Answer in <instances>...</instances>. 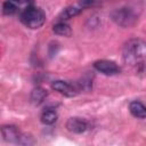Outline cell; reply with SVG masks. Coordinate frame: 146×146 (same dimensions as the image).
<instances>
[{
	"label": "cell",
	"mask_w": 146,
	"mask_h": 146,
	"mask_svg": "<svg viewBox=\"0 0 146 146\" xmlns=\"http://www.w3.org/2000/svg\"><path fill=\"white\" fill-rule=\"evenodd\" d=\"M79 6L83 9V8H89V7H92L97 3V0H79Z\"/></svg>",
	"instance_id": "cell-16"
},
{
	"label": "cell",
	"mask_w": 146,
	"mask_h": 146,
	"mask_svg": "<svg viewBox=\"0 0 146 146\" xmlns=\"http://www.w3.org/2000/svg\"><path fill=\"white\" fill-rule=\"evenodd\" d=\"M81 11H82V8H81L80 6H79V7L70 6V7L65 8V9L60 13V15L58 16V19H59V22H64V21H66V19H70V18L74 17V16L79 15Z\"/></svg>",
	"instance_id": "cell-10"
},
{
	"label": "cell",
	"mask_w": 146,
	"mask_h": 146,
	"mask_svg": "<svg viewBox=\"0 0 146 146\" xmlns=\"http://www.w3.org/2000/svg\"><path fill=\"white\" fill-rule=\"evenodd\" d=\"M19 5L15 0H6L2 3V14L3 15H14L19 10Z\"/></svg>",
	"instance_id": "cell-12"
},
{
	"label": "cell",
	"mask_w": 146,
	"mask_h": 146,
	"mask_svg": "<svg viewBox=\"0 0 146 146\" xmlns=\"http://www.w3.org/2000/svg\"><path fill=\"white\" fill-rule=\"evenodd\" d=\"M51 88H52L54 90L58 91L59 94L66 96V97H74V96H76V94H78L76 89H75L72 84H70V83H67V82H65V81H62V80L54 81V82L51 83Z\"/></svg>",
	"instance_id": "cell-7"
},
{
	"label": "cell",
	"mask_w": 146,
	"mask_h": 146,
	"mask_svg": "<svg viewBox=\"0 0 146 146\" xmlns=\"http://www.w3.org/2000/svg\"><path fill=\"white\" fill-rule=\"evenodd\" d=\"M124 63L135 66L146 58V42L140 39H131L123 47Z\"/></svg>",
	"instance_id": "cell-1"
},
{
	"label": "cell",
	"mask_w": 146,
	"mask_h": 146,
	"mask_svg": "<svg viewBox=\"0 0 146 146\" xmlns=\"http://www.w3.org/2000/svg\"><path fill=\"white\" fill-rule=\"evenodd\" d=\"M130 113L138 119H146V106L138 100H133L129 104Z\"/></svg>",
	"instance_id": "cell-9"
},
{
	"label": "cell",
	"mask_w": 146,
	"mask_h": 146,
	"mask_svg": "<svg viewBox=\"0 0 146 146\" xmlns=\"http://www.w3.org/2000/svg\"><path fill=\"white\" fill-rule=\"evenodd\" d=\"M79 86L81 89H84V90H90L91 89V86H92V82H91V79L86 75L81 79V82H79Z\"/></svg>",
	"instance_id": "cell-14"
},
{
	"label": "cell",
	"mask_w": 146,
	"mask_h": 146,
	"mask_svg": "<svg viewBox=\"0 0 146 146\" xmlns=\"http://www.w3.org/2000/svg\"><path fill=\"white\" fill-rule=\"evenodd\" d=\"M1 135L5 141L14 143V144H18L21 136H22L18 128L15 125H3L1 128Z\"/></svg>",
	"instance_id": "cell-5"
},
{
	"label": "cell",
	"mask_w": 146,
	"mask_h": 146,
	"mask_svg": "<svg viewBox=\"0 0 146 146\" xmlns=\"http://www.w3.org/2000/svg\"><path fill=\"white\" fill-rule=\"evenodd\" d=\"M19 21L29 29L35 30L41 27L46 22L44 11L34 6H27L19 13Z\"/></svg>",
	"instance_id": "cell-2"
},
{
	"label": "cell",
	"mask_w": 146,
	"mask_h": 146,
	"mask_svg": "<svg viewBox=\"0 0 146 146\" xmlns=\"http://www.w3.org/2000/svg\"><path fill=\"white\" fill-rule=\"evenodd\" d=\"M52 31L55 34L62 35V36H71V34H72V30H71L70 25H67L64 22H58L57 24H55L52 26Z\"/></svg>",
	"instance_id": "cell-11"
},
{
	"label": "cell",
	"mask_w": 146,
	"mask_h": 146,
	"mask_svg": "<svg viewBox=\"0 0 146 146\" xmlns=\"http://www.w3.org/2000/svg\"><path fill=\"white\" fill-rule=\"evenodd\" d=\"M18 144L19 145H32V144H34V140H33V138L31 136H27V135H23L22 133Z\"/></svg>",
	"instance_id": "cell-15"
},
{
	"label": "cell",
	"mask_w": 146,
	"mask_h": 146,
	"mask_svg": "<svg viewBox=\"0 0 146 146\" xmlns=\"http://www.w3.org/2000/svg\"><path fill=\"white\" fill-rule=\"evenodd\" d=\"M15 1H16V2H17V3H18L19 6H21V5H24V3H26V2H29L30 0H15Z\"/></svg>",
	"instance_id": "cell-17"
},
{
	"label": "cell",
	"mask_w": 146,
	"mask_h": 146,
	"mask_svg": "<svg viewBox=\"0 0 146 146\" xmlns=\"http://www.w3.org/2000/svg\"><path fill=\"white\" fill-rule=\"evenodd\" d=\"M66 128L73 133H82L88 129V122L81 117H70L66 122Z\"/></svg>",
	"instance_id": "cell-6"
},
{
	"label": "cell",
	"mask_w": 146,
	"mask_h": 146,
	"mask_svg": "<svg viewBox=\"0 0 146 146\" xmlns=\"http://www.w3.org/2000/svg\"><path fill=\"white\" fill-rule=\"evenodd\" d=\"M111 18L113 19V22H115L117 25H120L122 27L132 26L137 21V16L133 13V10L128 7L114 9L111 13Z\"/></svg>",
	"instance_id": "cell-3"
},
{
	"label": "cell",
	"mask_w": 146,
	"mask_h": 146,
	"mask_svg": "<svg viewBox=\"0 0 146 146\" xmlns=\"http://www.w3.org/2000/svg\"><path fill=\"white\" fill-rule=\"evenodd\" d=\"M48 96V91L42 88V87H36L34 88L32 91H31V95H30V100L33 105L35 106H39L40 104L43 103V100L46 99V97Z\"/></svg>",
	"instance_id": "cell-8"
},
{
	"label": "cell",
	"mask_w": 146,
	"mask_h": 146,
	"mask_svg": "<svg viewBox=\"0 0 146 146\" xmlns=\"http://www.w3.org/2000/svg\"><path fill=\"white\" fill-rule=\"evenodd\" d=\"M57 117H58V115H57L56 111H54V110H47V111H44V112L41 114L40 120H41V122H42L43 124L49 125V124L55 123L56 120H57Z\"/></svg>",
	"instance_id": "cell-13"
},
{
	"label": "cell",
	"mask_w": 146,
	"mask_h": 146,
	"mask_svg": "<svg viewBox=\"0 0 146 146\" xmlns=\"http://www.w3.org/2000/svg\"><path fill=\"white\" fill-rule=\"evenodd\" d=\"M94 67L98 72H100V73H103L105 75H108V76L116 75V74H119L121 72V68L116 63H114L112 60H107V59L96 60L94 63Z\"/></svg>",
	"instance_id": "cell-4"
}]
</instances>
